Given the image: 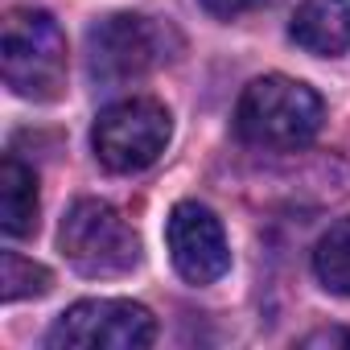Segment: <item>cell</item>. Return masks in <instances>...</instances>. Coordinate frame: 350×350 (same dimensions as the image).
<instances>
[{
	"instance_id": "1",
	"label": "cell",
	"mask_w": 350,
	"mask_h": 350,
	"mask_svg": "<svg viewBox=\"0 0 350 350\" xmlns=\"http://www.w3.org/2000/svg\"><path fill=\"white\" fill-rule=\"evenodd\" d=\"M321 95L288 75H264L247 83L235 103V128L256 148H301L321 132Z\"/></svg>"
},
{
	"instance_id": "2",
	"label": "cell",
	"mask_w": 350,
	"mask_h": 350,
	"mask_svg": "<svg viewBox=\"0 0 350 350\" xmlns=\"http://www.w3.org/2000/svg\"><path fill=\"white\" fill-rule=\"evenodd\" d=\"M0 75L21 99L50 103L66 87V38L42 9H13L0 33Z\"/></svg>"
},
{
	"instance_id": "3",
	"label": "cell",
	"mask_w": 350,
	"mask_h": 350,
	"mask_svg": "<svg viewBox=\"0 0 350 350\" xmlns=\"http://www.w3.org/2000/svg\"><path fill=\"white\" fill-rule=\"evenodd\" d=\"M58 247L66 264L91 280L124 276L140 264V235L111 202H99V198H79L66 211Z\"/></svg>"
},
{
	"instance_id": "4",
	"label": "cell",
	"mask_w": 350,
	"mask_h": 350,
	"mask_svg": "<svg viewBox=\"0 0 350 350\" xmlns=\"http://www.w3.org/2000/svg\"><path fill=\"white\" fill-rule=\"evenodd\" d=\"M169 136H173V120H169L165 103H157L148 95H132V99H120L95 116L91 148H95L103 169L140 173L165 152Z\"/></svg>"
},
{
	"instance_id": "5",
	"label": "cell",
	"mask_w": 350,
	"mask_h": 350,
	"mask_svg": "<svg viewBox=\"0 0 350 350\" xmlns=\"http://www.w3.org/2000/svg\"><path fill=\"white\" fill-rule=\"evenodd\" d=\"M157 338V321L144 305L124 297H91L70 305L46 334L50 350H144Z\"/></svg>"
},
{
	"instance_id": "6",
	"label": "cell",
	"mask_w": 350,
	"mask_h": 350,
	"mask_svg": "<svg viewBox=\"0 0 350 350\" xmlns=\"http://www.w3.org/2000/svg\"><path fill=\"white\" fill-rule=\"evenodd\" d=\"M169 58V29L152 17L116 13L87 29V70L95 83H128L144 79Z\"/></svg>"
},
{
	"instance_id": "7",
	"label": "cell",
	"mask_w": 350,
	"mask_h": 350,
	"mask_svg": "<svg viewBox=\"0 0 350 350\" xmlns=\"http://www.w3.org/2000/svg\"><path fill=\"white\" fill-rule=\"evenodd\" d=\"M169 260L186 284H215L231 268V247L219 215L202 202H178L165 219Z\"/></svg>"
},
{
	"instance_id": "8",
	"label": "cell",
	"mask_w": 350,
	"mask_h": 350,
	"mask_svg": "<svg viewBox=\"0 0 350 350\" xmlns=\"http://www.w3.org/2000/svg\"><path fill=\"white\" fill-rule=\"evenodd\" d=\"M288 38L317 58H338L350 50V0H297Z\"/></svg>"
},
{
	"instance_id": "9",
	"label": "cell",
	"mask_w": 350,
	"mask_h": 350,
	"mask_svg": "<svg viewBox=\"0 0 350 350\" xmlns=\"http://www.w3.org/2000/svg\"><path fill=\"white\" fill-rule=\"evenodd\" d=\"M0 227L9 239H25L38 231V178L17 157L0 161Z\"/></svg>"
},
{
	"instance_id": "10",
	"label": "cell",
	"mask_w": 350,
	"mask_h": 350,
	"mask_svg": "<svg viewBox=\"0 0 350 350\" xmlns=\"http://www.w3.org/2000/svg\"><path fill=\"white\" fill-rule=\"evenodd\" d=\"M313 276L325 293L350 297V215L338 219L313 247Z\"/></svg>"
},
{
	"instance_id": "11",
	"label": "cell",
	"mask_w": 350,
	"mask_h": 350,
	"mask_svg": "<svg viewBox=\"0 0 350 350\" xmlns=\"http://www.w3.org/2000/svg\"><path fill=\"white\" fill-rule=\"evenodd\" d=\"M50 284H54L50 268L25 260L21 252H5V256H0V297H5V301L42 297V293H50Z\"/></svg>"
},
{
	"instance_id": "12",
	"label": "cell",
	"mask_w": 350,
	"mask_h": 350,
	"mask_svg": "<svg viewBox=\"0 0 350 350\" xmlns=\"http://www.w3.org/2000/svg\"><path fill=\"white\" fill-rule=\"evenodd\" d=\"M260 5H268V0H202V9L211 17H223V21H235V17H243Z\"/></svg>"
},
{
	"instance_id": "13",
	"label": "cell",
	"mask_w": 350,
	"mask_h": 350,
	"mask_svg": "<svg viewBox=\"0 0 350 350\" xmlns=\"http://www.w3.org/2000/svg\"><path fill=\"white\" fill-rule=\"evenodd\" d=\"M301 346H350V329H317Z\"/></svg>"
}]
</instances>
